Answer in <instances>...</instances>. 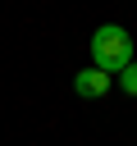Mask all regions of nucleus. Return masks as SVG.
<instances>
[{
	"instance_id": "1",
	"label": "nucleus",
	"mask_w": 137,
	"mask_h": 146,
	"mask_svg": "<svg viewBox=\"0 0 137 146\" xmlns=\"http://www.w3.org/2000/svg\"><path fill=\"white\" fill-rule=\"evenodd\" d=\"M91 59H96V68H105V73H123V68L132 64V36H128V27L100 23V27L91 32Z\"/></svg>"
},
{
	"instance_id": "2",
	"label": "nucleus",
	"mask_w": 137,
	"mask_h": 146,
	"mask_svg": "<svg viewBox=\"0 0 137 146\" xmlns=\"http://www.w3.org/2000/svg\"><path fill=\"white\" fill-rule=\"evenodd\" d=\"M73 91H78V96H87V100H100V96L110 91V73L91 64V68H82V73H73Z\"/></svg>"
},
{
	"instance_id": "3",
	"label": "nucleus",
	"mask_w": 137,
	"mask_h": 146,
	"mask_svg": "<svg viewBox=\"0 0 137 146\" xmlns=\"http://www.w3.org/2000/svg\"><path fill=\"white\" fill-rule=\"evenodd\" d=\"M119 87H123L128 96H137V59H132V64H128V68L119 73Z\"/></svg>"
}]
</instances>
